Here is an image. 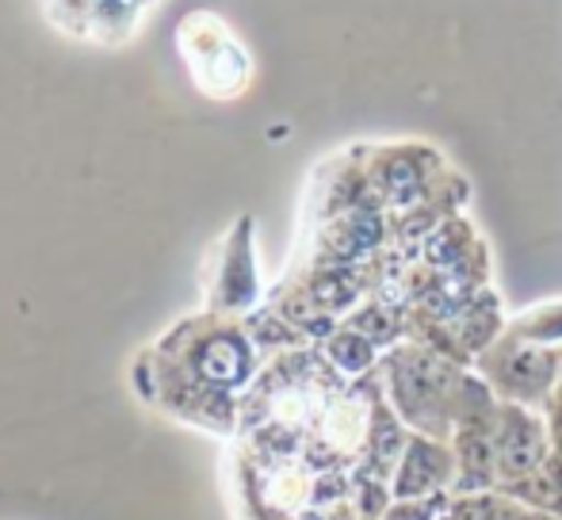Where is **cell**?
<instances>
[{
  "instance_id": "cell-4",
  "label": "cell",
  "mask_w": 562,
  "mask_h": 520,
  "mask_svg": "<svg viewBox=\"0 0 562 520\" xmlns=\"http://www.w3.org/2000/svg\"><path fill=\"white\" fill-rule=\"evenodd\" d=\"M517 349L505 352L497 364H486L490 380L502 387V394L517 398L520 406H536V402L551 398V391H559V357L536 349L525 337H517Z\"/></svg>"
},
{
  "instance_id": "cell-6",
  "label": "cell",
  "mask_w": 562,
  "mask_h": 520,
  "mask_svg": "<svg viewBox=\"0 0 562 520\" xmlns=\"http://www.w3.org/2000/svg\"><path fill=\"white\" fill-rule=\"evenodd\" d=\"M329 357H334V364L340 368V372L356 375L371 364V344H368V337L348 334L345 329V334H337L334 341H329Z\"/></svg>"
},
{
  "instance_id": "cell-5",
  "label": "cell",
  "mask_w": 562,
  "mask_h": 520,
  "mask_svg": "<svg viewBox=\"0 0 562 520\" xmlns=\"http://www.w3.org/2000/svg\"><path fill=\"white\" fill-rule=\"evenodd\" d=\"M402 463H398V475H394V494L406 501L422 498V494L437 490V486H445L451 478V471H456V460H451V452H445L440 444H432V440H409V448H402Z\"/></svg>"
},
{
  "instance_id": "cell-1",
  "label": "cell",
  "mask_w": 562,
  "mask_h": 520,
  "mask_svg": "<svg viewBox=\"0 0 562 520\" xmlns=\"http://www.w3.org/2000/svg\"><path fill=\"white\" fill-rule=\"evenodd\" d=\"M177 46L203 97L234 100L245 92L252 77V61L215 12H203V8L188 12L177 27Z\"/></svg>"
},
{
  "instance_id": "cell-2",
  "label": "cell",
  "mask_w": 562,
  "mask_h": 520,
  "mask_svg": "<svg viewBox=\"0 0 562 520\" xmlns=\"http://www.w3.org/2000/svg\"><path fill=\"white\" fill-rule=\"evenodd\" d=\"M257 257H252V218H237L211 260V310L241 314L257 303Z\"/></svg>"
},
{
  "instance_id": "cell-3",
  "label": "cell",
  "mask_w": 562,
  "mask_h": 520,
  "mask_svg": "<svg viewBox=\"0 0 562 520\" xmlns=\"http://www.w3.org/2000/svg\"><path fill=\"white\" fill-rule=\"evenodd\" d=\"M494 452H497V475L505 483H520L532 478L548 460V440H543V425L528 417L525 406H505L502 421L494 414Z\"/></svg>"
}]
</instances>
